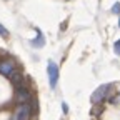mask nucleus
Masks as SVG:
<instances>
[{
	"instance_id": "obj_2",
	"label": "nucleus",
	"mask_w": 120,
	"mask_h": 120,
	"mask_svg": "<svg viewBox=\"0 0 120 120\" xmlns=\"http://www.w3.org/2000/svg\"><path fill=\"white\" fill-rule=\"evenodd\" d=\"M15 67H17V64H15V60L12 57H2L0 58V73L5 75V77H10V75L15 72Z\"/></svg>"
},
{
	"instance_id": "obj_9",
	"label": "nucleus",
	"mask_w": 120,
	"mask_h": 120,
	"mask_svg": "<svg viewBox=\"0 0 120 120\" xmlns=\"http://www.w3.org/2000/svg\"><path fill=\"white\" fill-rule=\"evenodd\" d=\"M0 35H2V37H8V30H7L2 23H0Z\"/></svg>"
},
{
	"instance_id": "obj_1",
	"label": "nucleus",
	"mask_w": 120,
	"mask_h": 120,
	"mask_svg": "<svg viewBox=\"0 0 120 120\" xmlns=\"http://www.w3.org/2000/svg\"><path fill=\"white\" fill-rule=\"evenodd\" d=\"M32 115H34V112H32L30 103H19L12 115V120H30Z\"/></svg>"
},
{
	"instance_id": "obj_13",
	"label": "nucleus",
	"mask_w": 120,
	"mask_h": 120,
	"mask_svg": "<svg viewBox=\"0 0 120 120\" xmlns=\"http://www.w3.org/2000/svg\"><path fill=\"white\" fill-rule=\"evenodd\" d=\"M62 110H64V112H65V113H67V112H68V107H67V103H65V102H64V103H62Z\"/></svg>"
},
{
	"instance_id": "obj_3",
	"label": "nucleus",
	"mask_w": 120,
	"mask_h": 120,
	"mask_svg": "<svg viewBox=\"0 0 120 120\" xmlns=\"http://www.w3.org/2000/svg\"><path fill=\"white\" fill-rule=\"evenodd\" d=\"M112 88V85L110 83H103V85H100L95 92L92 94V97H90V102H92L94 105H98L105 97H107V94H109V90Z\"/></svg>"
},
{
	"instance_id": "obj_11",
	"label": "nucleus",
	"mask_w": 120,
	"mask_h": 120,
	"mask_svg": "<svg viewBox=\"0 0 120 120\" xmlns=\"http://www.w3.org/2000/svg\"><path fill=\"white\" fill-rule=\"evenodd\" d=\"M102 113V107H97V109H92V115L94 117H97V115H100Z\"/></svg>"
},
{
	"instance_id": "obj_6",
	"label": "nucleus",
	"mask_w": 120,
	"mask_h": 120,
	"mask_svg": "<svg viewBox=\"0 0 120 120\" xmlns=\"http://www.w3.org/2000/svg\"><path fill=\"white\" fill-rule=\"evenodd\" d=\"M10 82H12L13 88H20V87H25L27 85V80H25V77H23L20 72H13L10 75Z\"/></svg>"
},
{
	"instance_id": "obj_5",
	"label": "nucleus",
	"mask_w": 120,
	"mask_h": 120,
	"mask_svg": "<svg viewBox=\"0 0 120 120\" xmlns=\"http://www.w3.org/2000/svg\"><path fill=\"white\" fill-rule=\"evenodd\" d=\"M30 98H32V94H30V90H28V85L15 88V100L19 103H28Z\"/></svg>"
},
{
	"instance_id": "obj_10",
	"label": "nucleus",
	"mask_w": 120,
	"mask_h": 120,
	"mask_svg": "<svg viewBox=\"0 0 120 120\" xmlns=\"http://www.w3.org/2000/svg\"><path fill=\"white\" fill-rule=\"evenodd\" d=\"M113 50H115V55H120V40H117V42H115Z\"/></svg>"
},
{
	"instance_id": "obj_7",
	"label": "nucleus",
	"mask_w": 120,
	"mask_h": 120,
	"mask_svg": "<svg viewBox=\"0 0 120 120\" xmlns=\"http://www.w3.org/2000/svg\"><path fill=\"white\" fill-rule=\"evenodd\" d=\"M30 45L35 47V49H40V47L45 45V37H43V34L40 32V30H37V38H34L32 42H30Z\"/></svg>"
},
{
	"instance_id": "obj_12",
	"label": "nucleus",
	"mask_w": 120,
	"mask_h": 120,
	"mask_svg": "<svg viewBox=\"0 0 120 120\" xmlns=\"http://www.w3.org/2000/svg\"><path fill=\"white\" fill-rule=\"evenodd\" d=\"M112 103H113V105H118V103H120V94H118L115 98H112Z\"/></svg>"
},
{
	"instance_id": "obj_4",
	"label": "nucleus",
	"mask_w": 120,
	"mask_h": 120,
	"mask_svg": "<svg viewBox=\"0 0 120 120\" xmlns=\"http://www.w3.org/2000/svg\"><path fill=\"white\" fill-rule=\"evenodd\" d=\"M47 73H49V83H50V87L55 88L57 82H58V65L55 62H52V60L47 65Z\"/></svg>"
},
{
	"instance_id": "obj_14",
	"label": "nucleus",
	"mask_w": 120,
	"mask_h": 120,
	"mask_svg": "<svg viewBox=\"0 0 120 120\" xmlns=\"http://www.w3.org/2000/svg\"><path fill=\"white\" fill-rule=\"evenodd\" d=\"M118 27H120V19H118Z\"/></svg>"
},
{
	"instance_id": "obj_8",
	"label": "nucleus",
	"mask_w": 120,
	"mask_h": 120,
	"mask_svg": "<svg viewBox=\"0 0 120 120\" xmlns=\"http://www.w3.org/2000/svg\"><path fill=\"white\" fill-rule=\"evenodd\" d=\"M112 13H120V2H115L112 7Z\"/></svg>"
}]
</instances>
